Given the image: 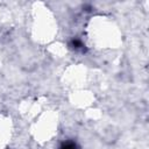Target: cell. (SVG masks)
Segmentation results:
<instances>
[{
    "label": "cell",
    "mask_w": 149,
    "mask_h": 149,
    "mask_svg": "<svg viewBox=\"0 0 149 149\" xmlns=\"http://www.w3.org/2000/svg\"><path fill=\"white\" fill-rule=\"evenodd\" d=\"M59 149H79V147L77 146V143L76 142H73V141H65V142H63L62 144H61V147H59Z\"/></svg>",
    "instance_id": "obj_1"
},
{
    "label": "cell",
    "mask_w": 149,
    "mask_h": 149,
    "mask_svg": "<svg viewBox=\"0 0 149 149\" xmlns=\"http://www.w3.org/2000/svg\"><path fill=\"white\" fill-rule=\"evenodd\" d=\"M72 45H73L74 49H79V48L83 47V43H81L79 40H73V41H72Z\"/></svg>",
    "instance_id": "obj_2"
}]
</instances>
